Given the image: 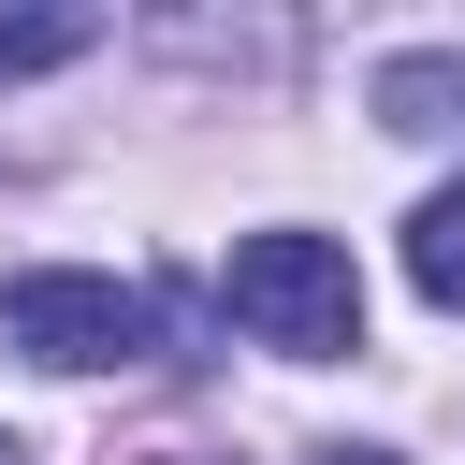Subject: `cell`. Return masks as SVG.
Here are the masks:
<instances>
[{
    "label": "cell",
    "mask_w": 465,
    "mask_h": 465,
    "mask_svg": "<svg viewBox=\"0 0 465 465\" xmlns=\"http://www.w3.org/2000/svg\"><path fill=\"white\" fill-rule=\"evenodd\" d=\"M378 116L392 131H465V58H392L378 73Z\"/></svg>",
    "instance_id": "obj_4"
},
{
    "label": "cell",
    "mask_w": 465,
    "mask_h": 465,
    "mask_svg": "<svg viewBox=\"0 0 465 465\" xmlns=\"http://www.w3.org/2000/svg\"><path fill=\"white\" fill-rule=\"evenodd\" d=\"M102 44V15H0V87L15 73H58V58H87Z\"/></svg>",
    "instance_id": "obj_5"
},
{
    "label": "cell",
    "mask_w": 465,
    "mask_h": 465,
    "mask_svg": "<svg viewBox=\"0 0 465 465\" xmlns=\"http://www.w3.org/2000/svg\"><path fill=\"white\" fill-rule=\"evenodd\" d=\"M407 291L436 320H465V189H421L407 203Z\"/></svg>",
    "instance_id": "obj_3"
},
{
    "label": "cell",
    "mask_w": 465,
    "mask_h": 465,
    "mask_svg": "<svg viewBox=\"0 0 465 465\" xmlns=\"http://www.w3.org/2000/svg\"><path fill=\"white\" fill-rule=\"evenodd\" d=\"M0 465H15V450H0Z\"/></svg>",
    "instance_id": "obj_7"
},
{
    "label": "cell",
    "mask_w": 465,
    "mask_h": 465,
    "mask_svg": "<svg viewBox=\"0 0 465 465\" xmlns=\"http://www.w3.org/2000/svg\"><path fill=\"white\" fill-rule=\"evenodd\" d=\"M218 305H232L276 363H349V349H363V276H349L334 232H232Z\"/></svg>",
    "instance_id": "obj_1"
},
{
    "label": "cell",
    "mask_w": 465,
    "mask_h": 465,
    "mask_svg": "<svg viewBox=\"0 0 465 465\" xmlns=\"http://www.w3.org/2000/svg\"><path fill=\"white\" fill-rule=\"evenodd\" d=\"M320 465H392V450H320Z\"/></svg>",
    "instance_id": "obj_6"
},
{
    "label": "cell",
    "mask_w": 465,
    "mask_h": 465,
    "mask_svg": "<svg viewBox=\"0 0 465 465\" xmlns=\"http://www.w3.org/2000/svg\"><path fill=\"white\" fill-rule=\"evenodd\" d=\"M0 349L87 378V363H145L160 349V305L116 291V276H0Z\"/></svg>",
    "instance_id": "obj_2"
}]
</instances>
